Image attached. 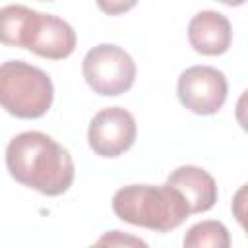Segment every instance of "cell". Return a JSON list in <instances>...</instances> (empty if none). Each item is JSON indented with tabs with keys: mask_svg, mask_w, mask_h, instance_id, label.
<instances>
[{
	"mask_svg": "<svg viewBox=\"0 0 248 248\" xmlns=\"http://www.w3.org/2000/svg\"><path fill=\"white\" fill-rule=\"evenodd\" d=\"M138 126L132 112L122 107L101 108L89 122V147L101 157H118L136 141Z\"/></svg>",
	"mask_w": 248,
	"mask_h": 248,
	"instance_id": "6",
	"label": "cell"
},
{
	"mask_svg": "<svg viewBox=\"0 0 248 248\" xmlns=\"http://www.w3.org/2000/svg\"><path fill=\"white\" fill-rule=\"evenodd\" d=\"M184 248H231L229 229L215 219H205L192 225L182 240Z\"/></svg>",
	"mask_w": 248,
	"mask_h": 248,
	"instance_id": "11",
	"label": "cell"
},
{
	"mask_svg": "<svg viewBox=\"0 0 248 248\" xmlns=\"http://www.w3.org/2000/svg\"><path fill=\"white\" fill-rule=\"evenodd\" d=\"M112 211L118 219L130 225L159 232H167L178 227L190 215L184 198L169 184L122 186L112 196Z\"/></svg>",
	"mask_w": 248,
	"mask_h": 248,
	"instance_id": "2",
	"label": "cell"
},
{
	"mask_svg": "<svg viewBox=\"0 0 248 248\" xmlns=\"http://www.w3.org/2000/svg\"><path fill=\"white\" fill-rule=\"evenodd\" d=\"M6 167L19 184L45 196L64 194L76 174L70 151L37 130L21 132L10 140Z\"/></svg>",
	"mask_w": 248,
	"mask_h": 248,
	"instance_id": "1",
	"label": "cell"
},
{
	"mask_svg": "<svg viewBox=\"0 0 248 248\" xmlns=\"http://www.w3.org/2000/svg\"><path fill=\"white\" fill-rule=\"evenodd\" d=\"M188 41L194 50L217 56L229 50L232 41V27L227 16L215 10H202L192 16L188 23Z\"/></svg>",
	"mask_w": 248,
	"mask_h": 248,
	"instance_id": "9",
	"label": "cell"
},
{
	"mask_svg": "<svg viewBox=\"0 0 248 248\" xmlns=\"http://www.w3.org/2000/svg\"><path fill=\"white\" fill-rule=\"evenodd\" d=\"M54 99L48 74L23 60L0 64V107L17 118L43 116Z\"/></svg>",
	"mask_w": 248,
	"mask_h": 248,
	"instance_id": "3",
	"label": "cell"
},
{
	"mask_svg": "<svg viewBox=\"0 0 248 248\" xmlns=\"http://www.w3.org/2000/svg\"><path fill=\"white\" fill-rule=\"evenodd\" d=\"M23 48L45 58H66L76 48V31L66 19L35 10L23 39Z\"/></svg>",
	"mask_w": 248,
	"mask_h": 248,
	"instance_id": "7",
	"label": "cell"
},
{
	"mask_svg": "<svg viewBox=\"0 0 248 248\" xmlns=\"http://www.w3.org/2000/svg\"><path fill=\"white\" fill-rule=\"evenodd\" d=\"M165 184L174 188L184 198L190 213L207 211L217 202V184L213 176L202 167L182 165L169 174Z\"/></svg>",
	"mask_w": 248,
	"mask_h": 248,
	"instance_id": "8",
	"label": "cell"
},
{
	"mask_svg": "<svg viewBox=\"0 0 248 248\" xmlns=\"http://www.w3.org/2000/svg\"><path fill=\"white\" fill-rule=\"evenodd\" d=\"M33 8L23 4H8L0 8V43L8 46H21L33 16Z\"/></svg>",
	"mask_w": 248,
	"mask_h": 248,
	"instance_id": "10",
	"label": "cell"
},
{
	"mask_svg": "<svg viewBox=\"0 0 248 248\" xmlns=\"http://www.w3.org/2000/svg\"><path fill=\"white\" fill-rule=\"evenodd\" d=\"M83 78L87 85L107 97L120 95L134 85L136 62L118 45L101 43L87 50L81 62Z\"/></svg>",
	"mask_w": 248,
	"mask_h": 248,
	"instance_id": "4",
	"label": "cell"
},
{
	"mask_svg": "<svg viewBox=\"0 0 248 248\" xmlns=\"http://www.w3.org/2000/svg\"><path fill=\"white\" fill-rule=\"evenodd\" d=\"M227 78L213 66H190L176 81L180 103L196 114H215L227 99Z\"/></svg>",
	"mask_w": 248,
	"mask_h": 248,
	"instance_id": "5",
	"label": "cell"
},
{
	"mask_svg": "<svg viewBox=\"0 0 248 248\" xmlns=\"http://www.w3.org/2000/svg\"><path fill=\"white\" fill-rule=\"evenodd\" d=\"M128 6H132V2H130V4H101V8H105V10H108V12H116V10H126Z\"/></svg>",
	"mask_w": 248,
	"mask_h": 248,
	"instance_id": "13",
	"label": "cell"
},
{
	"mask_svg": "<svg viewBox=\"0 0 248 248\" xmlns=\"http://www.w3.org/2000/svg\"><path fill=\"white\" fill-rule=\"evenodd\" d=\"M89 248H149V246L140 236H134V234H128L124 231L112 229V231L103 232L99 236V240L95 244H91Z\"/></svg>",
	"mask_w": 248,
	"mask_h": 248,
	"instance_id": "12",
	"label": "cell"
}]
</instances>
